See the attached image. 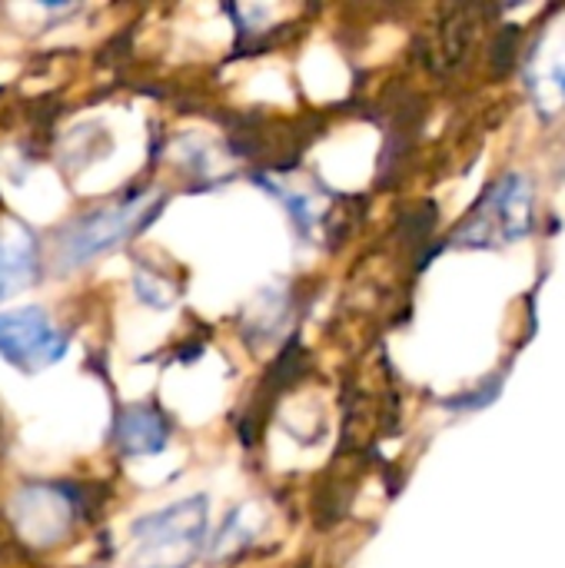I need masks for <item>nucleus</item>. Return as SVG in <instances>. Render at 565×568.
<instances>
[{"label":"nucleus","instance_id":"1","mask_svg":"<svg viewBox=\"0 0 565 568\" xmlns=\"http://www.w3.org/2000/svg\"><path fill=\"white\" fill-rule=\"evenodd\" d=\"M206 496L180 499L133 523L130 568H190L206 542Z\"/></svg>","mask_w":565,"mask_h":568},{"label":"nucleus","instance_id":"2","mask_svg":"<svg viewBox=\"0 0 565 568\" xmlns=\"http://www.w3.org/2000/svg\"><path fill=\"white\" fill-rule=\"evenodd\" d=\"M160 203H163L160 196L140 193V196H127L113 206L93 210L87 216H77L60 233V243H57L60 263L67 270H77V266H87L97 256L123 246L133 233H140L157 216Z\"/></svg>","mask_w":565,"mask_h":568},{"label":"nucleus","instance_id":"3","mask_svg":"<svg viewBox=\"0 0 565 568\" xmlns=\"http://www.w3.org/2000/svg\"><path fill=\"white\" fill-rule=\"evenodd\" d=\"M533 183L523 173H506L500 176L483 200L476 203V210L463 220V226L453 233V240L460 246H506L516 243L523 236H529L533 230Z\"/></svg>","mask_w":565,"mask_h":568},{"label":"nucleus","instance_id":"4","mask_svg":"<svg viewBox=\"0 0 565 568\" xmlns=\"http://www.w3.org/2000/svg\"><path fill=\"white\" fill-rule=\"evenodd\" d=\"M67 353V336L53 329L43 306L0 313V356L23 373H40Z\"/></svg>","mask_w":565,"mask_h":568},{"label":"nucleus","instance_id":"5","mask_svg":"<svg viewBox=\"0 0 565 568\" xmlns=\"http://www.w3.org/2000/svg\"><path fill=\"white\" fill-rule=\"evenodd\" d=\"M73 516H77V503L70 489L53 483H30L10 503V519L17 532L40 549L60 542L70 532Z\"/></svg>","mask_w":565,"mask_h":568},{"label":"nucleus","instance_id":"6","mask_svg":"<svg viewBox=\"0 0 565 568\" xmlns=\"http://www.w3.org/2000/svg\"><path fill=\"white\" fill-rule=\"evenodd\" d=\"M40 280V243L13 216L0 220V300H10Z\"/></svg>","mask_w":565,"mask_h":568},{"label":"nucleus","instance_id":"7","mask_svg":"<svg viewBox=\"0 0 565 568\" xmlns=\"http://www.w3.org/2000/svg\"><path fill=\"white\" fill-rule=\"evenodd\" d=\"M480 10L470 7H450L440 13V20L433 23L430 37H426V63L436 73H450L456 67H463V60L470 57L476 33H480Z\"/></svg>","mask_w":565,"mask_h":568},{"label":"nucleus","instance_id":"8","mask_svg":"<svg viewBox=\"0 0 565 568\" xmlns=\"http://www.w3.org/2000/svg\"><path fill=\"white\" fill-rule=\"evenodd\" d=\"M113 443L123 456H157L170 443V423L157 406H127L117 419Z\"/></svg>","mask_w":565,"mask_h":568},{"label":"nucleus","instance_id":"9","mask_svg":"<svg viewBox=\"0 0 565 568\" xmlns=\"http://www.w3.org/2000/svg\"><path fill=\"white\" fill-rule=\"evenodd\" d=\"M513 37H516V33H513V30H506V47H500V50H513V47H516V43H513ZM493 63H496L500 70H509L513 57H509V53H500V57H496Z\"/></svg>","mask_w":565,"mask_h":568}]
</instances>
